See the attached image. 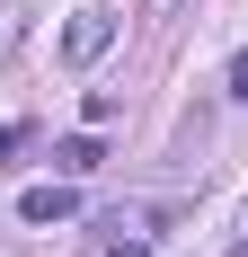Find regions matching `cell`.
<instances>
[{"instance_id":"cell-1","label":"cell","mask_w":248,"mask_h":257,"mask_svg":"<svg viewBox=\"0 0 248 257\" xmlns=\"http://www.w3.org/2000/svg\"><path fill=\"white\" fill-rule=\"evenodd\" d=\"M106 45H115V9H80V18L62 27V62H98Z\"/></svg>"},{"instance_id":"cell-2","label":"cell","mask_w":248,"mask_h":257,"mask_svg":"<svg viewBox=\"0 0 248 257\" xmlns=\"http://www.w3.org/2000/svg\"><path fill=\"white\" fill-rule=\"evenodd\" d=\"M71 213H80V195H71L62 178H53V186H27V195H18V222H36V231H53V222H71Z\"/></svg>"},{"instance_id":"cell-3","label":"cell","mask_w":248,"mask_h":257,"mask_svg":"<svg viewBox=\"0 0 248 257\" xmlns=\"http://www.w3.org/2000/svg\"><path fill=\"white\" fill-rule=\"evenodd\" d=\"M98 133H71V142H53V169H62V178H89V169H98Z\"/></svg>"},{"instance_id":"cell-4","label":"cell","mask_w":248,"mask_h":257,"mask_svg":"<svg viewBox=\"0 0 248 257\" xmlns=\"http://www.w3.org/2000/svg\"><path fill=\"white\" fill-rule=\"evenodd\" d=\"M9 151H27V124H0V160Z\"/></svg>"},{"instance_id":"cell-5","label":"cell","mask_w":248,"mask_h":257,"mask_svg":"<svg viewBox=\"0 0 248 257\" xmlns=\"http://www.w3.org/2000/svg\"><path fill=\"white\" fill-rule=\"evenodd\" d=\"M230 98H248V53H230Z\"/></svg>"},{"instance_id":"cell-6","label":"cell","mask_w":248,"mask_h":257,"mask_svg":"<svg viewBox=\"0 0 248 257\" xmlns=\"http://www.w3.org/2000/svg\"><path fill=\"white\" fill-rule=\"evenodd\" d=\"M239 248H248V231H239Z\"/></svg>"}]
</instances>
